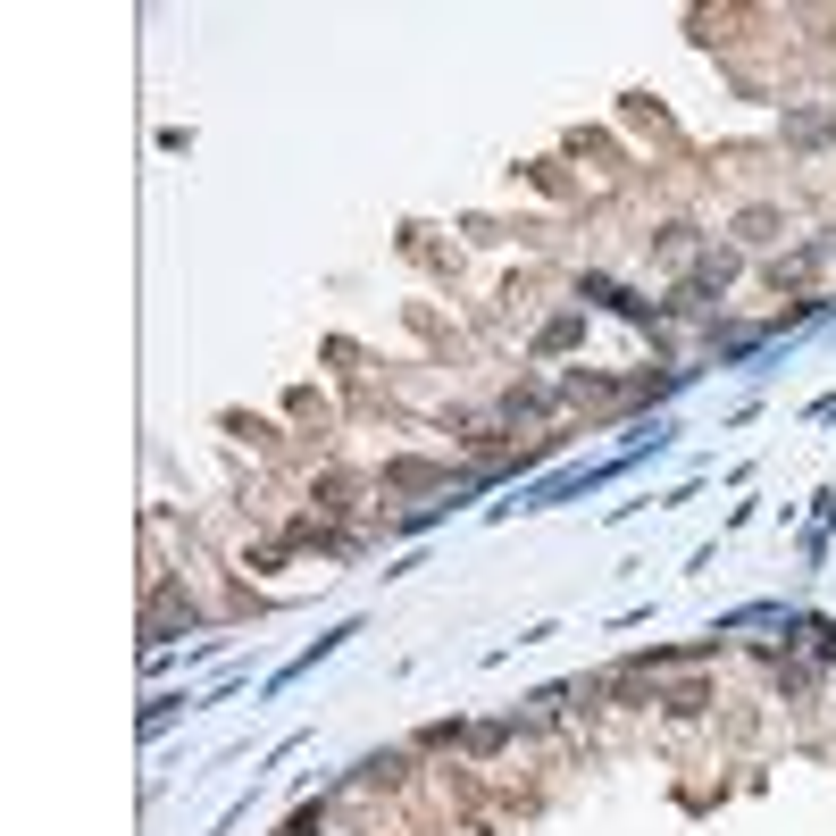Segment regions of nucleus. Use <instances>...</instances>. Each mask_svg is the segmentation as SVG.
I'll list each match as a JSON object with an SVG mask.
<instances>
[{
	"label": "nucleus",
	"mask_w": 836,
	"mask_h": 836,
	"mask_svg": "<svg viewBox=\"0 0 836 836\" xmlns=\"http://www.w3.org/2000/svg\"><path fill=\"white\" fill-rule=\"evenodd\" d=\"M577 335H586V318H552V327H544V352H569Z\"/></svg>",
	"instance_id": "obj_1"
}]
</instances>
